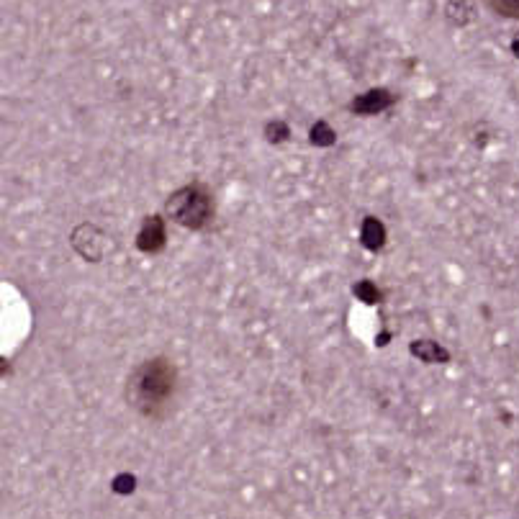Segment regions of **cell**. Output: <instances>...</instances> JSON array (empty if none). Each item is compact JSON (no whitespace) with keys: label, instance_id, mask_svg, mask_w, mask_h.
<instances>
[{"label":"cell","instance_id":"cell-1","mask_svg":"<svg viewBox=\"0 0 519 519\" xmlns=\"http://www.w3.org/2000/svg\"><path fill=\"white\" fill-rule=\"evenodd\" d=\"M178 391V368L170 358H150L129 373L126 404L147 419H165Z\"/></svg>","mask_w":519,"mask_h":519},{"label":"cell","instance_id":"cell-2","mask_svg":"<svg viewBox=\"0 0 519 519\" xmlns=\"http://www.w3.org/2000/svg\"><path fill=\"white\" fill-rule=\"evenodd\" d=\"M165 214L175 224H180L183 229H191V232L206 229L214 221L216 214L214 196H211L209 185L201 183V180H193V183L170 193V198L165 201Z\"/></svg>","mask_w":519,"mask_h":519},{"label":"cell","instance_id":"cell-3","mask_svg":"<svg viewBox=\"0 0 519 519\" xmlns=\"http://www.w3.org/2000/svg\"><path fill=\"white\" fill-rule=\"evenodd\" d=\"M70 242L83 260L88 263H103L114 252V237L103 232L96 224H80L72 229Z\"/></svg>","mask_w":519,"mask_h":519},{"label":"cell","instance_id":"cell-4","mask_svg":"<svg viewBox=\"0 0 519 519\" xmlns=\"http://www.w3.org/2000/svg\"><path fill=\"white\" fill-rule=\"evenodd\" d=\"M168 242V229H165V219L162 216H147L142 221V229L137 234V247L147 255H155Z\"/></svg>","mask_w":519,"mask_h":519},{"label":"cell","instance_id":"cell-5","mask_svg":"<svg viewBox=\"0 0 519 519\" xmlns=\"http://www.w3.org/2000/svg\"><path fill=\"white\" fill-rule=\"evenodd\" d=\"M396 103V96L391 90L386 88H376V90H368L363 96H358L355 101L350 103V114H358V116H376L386 108H391Z\"/></svg>","mask_w":519,"mask_h":519},{"label":"cell","instance_id":"cell-6","mask_svg":"<svg viewBox=\"0 0 519 519\" xmlns=\"http://www.w3.org/2000/svg\"><path fill=\"white\" fill-rule=\"evenodd\" d=\"M360 239H363V245L368 250L378 252L383 247V242H386V227H383L376 216H365L363 227H360Z\"/></svg>","mask_w":519,"mask_h":519},{"label":"cell","instance_id":"cell-7","mask_svg":"<svg viewBox=\"0 0 519 519\" xmlns=\"http://www.w3.org/2000/svg\"><path fill=\"white\" fill-rule=\"evenodd\" d=\"M412 355H414V358L424 360V363H432V365L448 363V360H450V352L445 350V347L437 345V342H432V340L412 342Z\"/></svg>","mask_w":519,"mask_h":519},{"label":"cell","instance_id":"cell-8","mask_svg":"<svg viewBox=\"0 0 519 519\" xmlns=\"http://www.w3.org/2000/svg\"><path fill=\"white\" fill-rule=\"evenodd\" d=\"M337 142V134L332 132V126L327 121H317V124L311 126V144H317V147H332Z\"/></svg>","mask_w":519,"mask_h":519},{"label":"cell","instance_id":"cell-9","mask_svg":"<svg viewBox=\"0 0 519 519\" xmlns=\"http://www.w3.org/2000/svg\"><path fill=\"white\" fill-rule=\"evenodd\" d=\"M265 137H268V142L281 144V142H286L288 137H291V129H288L283 121H270V124L265 126Z\"/></svg>","mask_w":519,"mask_h":519},{"label":"cell","instance_id":"cell-10","mask_svg":"<svg viewBox=\"0 0 519 519\" xmlns=\"http://www.w3.org/2000/svg\"><path fill=\"white\" fill-rule=\"evenodd\" d=\"M355 293H358L360 299L365 301V304H376V301H381V293H378V288L373 286L370 281H363L355 286Z\"/></svg>","mask_w":519,"mask_h":519},{"label":"cell","instance_id":"cell-11","mask_svg":"<svg viewBox=\"0 0 519 519\" xmlns=\"http://www.w3.org/2000/svg\"><path fill=\"white\" fill-rule=\"evenodd\" d=\"M496 13H502L507 18H519V0H491Z\"/></svg>","mask_w":519,"mask_h":519},{"label":"cell","instance_id":"cell-12","mask_svg":"<svg viewBox=\"0 0 519 519\" xmlns=\"http://www.w3.org/2000/svg\"><path fill=\"white\" fill-rule=\"evenodd\" d=\"M134 484H137V481H134V476L124 473V476H119L114 481V491H119V494H132Z\"/></svg>","mask_w":519,"mask_h":519},{"label":"cell","instance_id":"cell-13","mask_svg":"<svg viewBox=\"0 0 519 519\" xmlns=\"http://www.w3.org/2000/svg\"><path fill=\"white\" fill-rule=\"evenodd\" d=\"M512 52H514V57H519V34L514 36V42H512Z\"/></svg>","mask_w":519,"mask_h":519}]
</instances>
